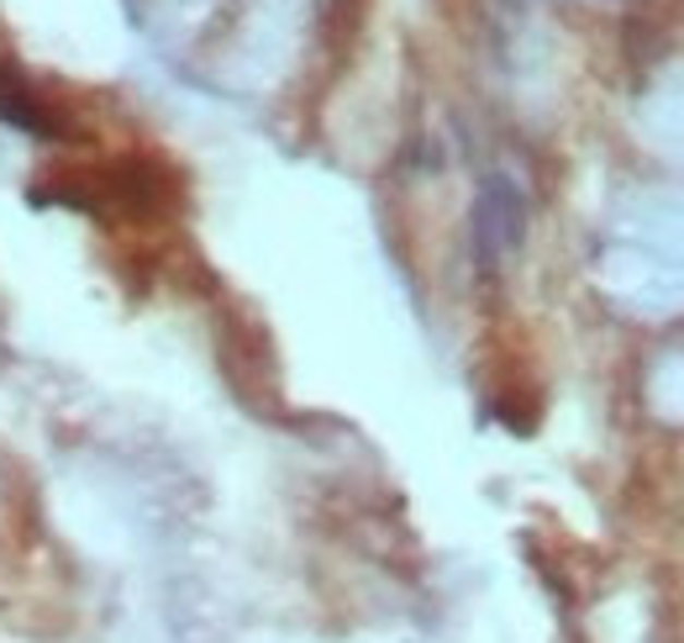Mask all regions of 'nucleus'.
Instances as JSON below:
<instances>
[{"label":"nucleus","mask_w":684,"mask_h":643,"mask_svg":"<svg viewBox=\"0 0 684 643\" xmlns=\"http://www.w3.org/2000/svg\"><path fill=\"white\" fill-rule=\"evenodd\" d=\"M527 238V201L521 190L506 180V175H490L484 190H479V206H475V253H479V270L495 275L501 259L516 253Z\"/></svg>","instance_id":"f257e3e1"},{"label":"nucleus","mask_w":684,"mask_h":643,"mask_svg":"<svg viewBox=\"0 0 684 643\" xmlns=\"http://www.w3.org/2000/svg\"><path fill=\"white\" fill-rule=\"evenodd\" d=\"M0 122L22 127V132H48V117L37 111V100L27 95V85H16L11 74H0Z\"/></svg>","instance_id":"f03ea898"}]
</instances>
